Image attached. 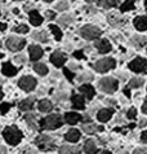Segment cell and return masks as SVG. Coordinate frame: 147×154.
Listing matches in <instances>:
<instances>
[{
  "label": "cell",
  "mask_w": 147,
  "mask_h": 154,
  "mask_svg": "<svg viewBox=\"0 0 147 154\" xmlns=\"http://www.w3.org/2000/svg\"><path fill=\"white\" fill-rule=\"evenodd\" d=\"M3 136L9 145H17L22 139V132L16 126H9L3 131Z\"/></svg>",
  "instance_id": "1"
},
{
  "label": "cell",
  "mask_w": 147,
  "mask_h": 154,
  "mask_svg": "<svg viewBox=\"0 0 147 154\" xmlns=\"http://www.w3.org/2000/svg\"><path fill=\"white\" fill-rule=\"evenodd\" d=\"M63 123V119L61 115L58 114H52V115H48L46 118L41 119L40 121V126L43 130H56V128L61 127Z\"/></svg>",
  "instance_id": "2"
},
{
  "label": "cell",
  "mask_w": 147,
  "mask_h": 154,
  "mask_svg": "<svg viewBox=\"0 0 147 154\" xmlns=\"http://www.w3.org/2000/svg\"><path fill=\"white\" fill-rule=\"evenodd\" d=\"M80 35L86 40H93L101 35V30L92 25H86V26L80 29Z\"/></svg>",
  "instance_id": "3"
},
{
  "label": "cell",
  "mask_w": 147,
  "mask_h": 154,
  "mask_svg": "<svg viewBox=\"0 0 147 154\" xmlns=\"http://www.w3.org/2000/svg\"><path fill=\"white\" fill-rule=\"evenodd\" d=\"M99 88L102 92L114 93L118 89V80H115L114 78H103L99 80Z\"/></svg>",
  "instance_id": "4"
},
{
  "label": "cell",
  "mask_w": 147,
  "mask_h": 154,
  "mask_svg": "<svg viewBox=\"0 0 147 154\" xmlns=\"http://www.w3.org/2000/svg\"><path fill=\"white\" fill-rule=\"evenodd\" d=\"M35 143H36L38 146L40 148L41 150H44V152H50V150H53V149L56 148L53 140H52V137H49L48 135H40L36 139Z\"/></svg>",
  "instance_id": "5"
},
{
  "label": "cell",
  "mask_w": 147,
  "mask_h": 154,
  "mask_svg": "<svg viewBox=\"0 0 147 154\" xmlns=\"http://www.w3.org/2000/svg\"><path fill=\"white\" fill-rule=\"evenodd\" d=\"M115 65H116V62L114 58H102L94 65V69L98 72H106L111 70L112 67H115Z\"/></svg>",
  "instance_id": "6"
},
{
  "label": "cell",
  "mask_w": 147,
  "mask_h": 154,
  "mask_svg": "<svg viewBox=\"0 0 147 154\" xmlns=\"http://www.w3.org/2000/svg\"><path fill=\"white\" fill-rule=\"evenodd\" d=\"M128 67L132 71H136V72H145V71H147V60L138 57L136 60H133V61L129 63Z\"/></svg>",
  "instance_id": "7"
},
{
  "label": "cell",
  "mask_w": 147,
  "mask_h": 154,
  "mask_svg": "<svg viewBox=\"0 0 147 154\" xmlns=\"http://www.w3.org/2000/svg\"><path fill=\"white\" fill-rule=\"evenodd\" d=\"M26 42L22 38H9L7 40V48L13 52H17V51H21L25 47Z\"/></svg>",
  "instance_id": "8"
},
{
  "label": "cell",
  "mask_w": 147,
  "mask_h": 154,
  "mask_svg": "<svg viewBox=\"0 0 147 154\" xmlns=\"http://www.w3.org/2000/svg\"><path fill=\"white\" fill-rule=\"evenodd\" d=\"M18 85L26 92L32 91V89L36 87V79L32 78V76H23V78L20 79Z\"/></svg>",
  "instance_id": "9"
},
{
  "label": "cell",
  "mask_w": 147,
  "mask_h": 154,
  "mask_svg": "<svg viewBox=\"0 0 147 154\" xmlns=\"http://www.w3.org/2000/svg\"><path fill=\"white\" fill-rule=\"evenodd\" d=\"M67 61V57H66V54L62 53V52H54L53 54L50 56V62L53 63L54 66H57V67H61L63 66V63Z\"/></svg>",
  "instance_id": "10"
},
{
  "label": "cell",
  "mask_w": 147,
  "mask_h": 154,
  "mask_svg": "<svg viewBox=\"0 0 147 154\" xmlns=\"http://www.w3.org/2000/svg\"><path fill=\"white\" fill-rule=\"evenodd\" d=\"M28 52H30V58H31V61H38V60L43 56V49L38 45H30Z\"/></svg>",
  "instance_id": "11"
},
{
  "label": "cell",
  "mask_w": 147,
  "mask_h": 154,
  "mask_svg": "<svg viewBox=\"0 0 147 154\" xmlns=\"http://www.w3.org/2000/svg\"><path fill=\"white\" fill-rule=\"evenodd\" d=\"M96 47H97L98 52H101V53H109L111 51V44L109 43V40H106V39L97 40L96 42Z\"/></svg>",
  "instance_id": "12"
},
{
  "label": "cell",
  "mask_w": 147,
  "mask_h": 154,
  "mask_svg": "<svg viewBox=\"0 0 147 154\" xmlns=\"http://www.w3.org/2000/svg\"><path fill=\"white\" fill-rule=\"evenodd\" d=\"M134 26L137 30H140V31H145L147 30V17L145 16H140L137 17L134 20Z\"/></svg>",
  "instance_id": "13"
},
{
  "label": "cell",
  "mask_w": 147,
  "mask_h": 154,
  "mask_svg": "<svg viewBox=\"0 0 147 154\" xmlns=\"http://www.w3.org/2000/svg\"><path fill=\"white\" fill-rule=\"evenodd\" d=\"M81 150L79 146H68V145H63L59 148V154H80Z\"/></svg>",
  "instance_id": "14"
},
{
  "label": "cell",
  "mask_w": 147,
  "mask_h": 154,
  "mask_svg": "<svg viewBox=\"0 0 147 154\" xmlns=\"http://www.w3.org/2000/svg\"><path fill=\"white\" fill-rule=\"evenodd\" d=\"M64 121H66L68 125H76L77 122L81 121V117L77 113H66V115H64Z\"/></svg>",
  "instance_id": "15"
},
{
  "label": "cell",
  "mask_w": 147,
  "mask_h": 154,
  "mask_svg": "<svg viewBox=\"0 0 147 154\" xmlns=\"http://www.w3.org/2000/svg\"><path fill=\"white\" fill-rule=\"evenodd\" d=\"M3 74L7 76H13L17 74V67H14L10 62H5L3 65Z\"/></svg>",
  "instance_id": "16"
},
{
  "label": "cell",
  "mask_w": 147,
  "mask_h": 154,
  "mask_svg": "<svg viewBox=\"0 0 147 154\" xmlns=\"http://www.w3.org/2000/svg\"><path fill=\"white\" fill-rule=\"evenodd\" d=\"M112 114H114V110L112 109H102L101 112L98 113V119L101 122H107L109 119H111Z\"/></svg>",
  "instance_id": "17"
},
{
  "label": "cell",
  "mask_w": 147,
  "mask_h": 154,
  "mask_svg": "<svg viewBox=\"0 0 147 154\" xmlns=\"http://www.w3.org/2000/svg\"><path fill=\"white\" fill-rule=\"evenodd\" d=\"M30 22H31L34 26H39V25H41V22H43V17L39 14V12L32 11V12H30Z\"/></svg>",
  "instance_id": "18"
},
{
  "label": "cell",
  "mask_w": 147,
  "mask_h": 154,
  "mask_svg": "<svg viewBox=\"0 0 147 154\" xmlns=\"http://www.w3.org/2000/svg\"><path fill=\"white\" fill-rule=\"evenodd\" d=\"M84 105H85V102H84V97H81L79 95H74L72 96V106L75 109H84Z\"/></svg>",
  "instance_id": "19"
},
{
  "label": "cell",
  "mask_w": 147,
  "mask_h": 154,
  "mask_svg": "<svg viewBox=\"0 0 147 154\" xmlns=\"http://www.w3.org/2000/svg\"><path fill=\"white\" fill-rule=\"evenodd\" d=\"M109 21H110L111 25H114V26H123V25L127 22L125 18H122V17H119L116 14H109Z\"/></svg>",
  "instance_id": "20"
},
{
  "label": "cell",
  "mask_w": 147,
  "mask_h": 154,
  "mask_svg": "<svg viewBox=\"0 0 147 154\" xmlns=\"http://www.w3.org/2000/svg\"><path fill=\"white\" fill-rule=\"evenodd\" d=\"M64 139L67 141H70V143H76L80 139V132L77 130H70L66 134V136H64Z\"/></svg>",
  "instance_id": "21"
},
{
  "label": "cell",
  "mask_w": 147,
  "mask_h": 154,
  "mask_svg": "<svg viewBox=\"0 0 147 154\" xmlns=\"http://www.w3.org/2000/svg\"><path fill=\"white\" fill-rule=\"evenodd\" d=\"M79 89H80L81 93H84V95L86 96V98H89V100L94 96V88L92 87V85H89V84H83Z\"/></svg>",
  "instance_id": "22"
},
{
  "label": "cell",
  "mask_w": 147,
  "mask_h": 154,
  "mask_svg": "<svg viewBox=\"0 0 147 154\" xmlns=\"http://www.w3.org/2000/svg\"><path fill=\"white\" fill-rule=\"evenodd\" d=\"M84 150L86 154H96L97 153V146L92 140H86L84 144Z\"/></svg>",
  "instance_id": "23"
},
{
  "label": "cell",
  "mask_w": 147,
  "mask_h": 154,
  "mask_svg": "<svg viewBox=\"0 0 147 154\" xmlns=\"http://www.w3.org/2000/svg\"><path fill=\"white\" fill-rule=\"evenodd\" d=\"M32 106H34L32 97H28V98H26V100H23L22 102H20V109L22 110V112H27V110L32 109Z\"/></svg>",
  "instance_id": "24"
},
{
  "label": "cell",
  "mask_w": 147,
  "mask_h": 154,
  "mask_svg": "<svg viewBox=\"0 0 147 154\" xmlns=\"http://www.w3.org/2000/svg\"><path fill=\"white\" fill-rule=\"evenodd\" d=\"M83 130H84L85 134L92 135V134H96V132L102 131L103 128L101 126H97V125H85V126H83Z\"/></svg>",
  "instance_id": "25"
},
{
  "label": "cell",
  "mask_w": 147,
  "mask_h": 154,
  "mask_svg": "<svg viewBox=\"0 0 147 154\" xmlns=\"http://www.w3.org/2000/svg\"><path fill=\"white\" fill-rule=\"evenodd\" d=\"M32 38L38 42H41V43H45V42H48V34H46V31H35L32 34Z\"/></svg>",
  "instance_id": "26"
},
{
  "label": "cell",
  "mask_w": 147,
  "mask_h": 154,
  "mask_svg": "<svg viewBox=\"0 0 147 154\" xmlns=\"http://www.w3.org/2000/svg\"><path fill=\"white\" fill-rule=\"evenodd\" d=\"M39 110L41 113H49L52 110V102L48 100H43L39 102Z\"/></svg>",
  "instance_id": "27"
},
{
  "label": "cell",
  "mask_w": 147,
  "mask_h": 154,
  "mask_svg": "<svg viewBox=\"0 0 147 154\" xmlns=\"http://www.w3.org/2000/svg\"><path fill=\"white\" fill-rule=\"evenodd\" d=\"M25 121H26V123H27V125L31 127V128L36 130V115L34 114V113L26 114V115H25Z\"/></svg>",
  "instance_id": "28"
},
{
  "label": "cell",
  "mask_w": 147,
  "mask_h": 154,
  "mask_svg": "<svg viewBox=\"0 0 147 154\" xmlns=\"http://www.w3.org/2000/svg\"><path fill=\"white\" fill-rule=\"evenodd\" d=\"M146 42H147V39H146L145 36H138V35H136L132 39V43L137 47V48H142V47L146 44Z\"/></svg>",
  "instance_id": "29"
},
{
  "label": "cell",
  "mask_w": 147,
  "mask_h": 154,
  "mask_svg": "<svg viewBox=\"0 0 147 154\" xmlns=\"http://www.w3.org/2000/svg\"><path fill=\"white\" fill-rule=\"evenodd\" d=\"M118 3H119V0H99V5L102 8H105V9L115 7Z\"/></svg>",
  "instance_id": "30"
},
{
  "label": "cell",
  "mask_w": 147,
  "mask_h": 154,
  "mask_svg": "<svg viewBox=\"0 0 147 154\" xmlns=\"http://www.w3.org/2000/svg\"><path fill=\"white\" fill-rule=\"evenodd\" d=\"M34 70H35L38 74H40V75L48 74V67H46L44 63H35V66H34Z\"/></svg>",
  "instance_id": "31"
},
{
  "label": "cell",
  "mask_w": 147,
  "mask_h": 154,
  "mask_svg": "<svg viewBox=\"0 0 147 154\" xmlns=\"http://www.w3.org/2000/svg\"><path fill=\"white\" fill-rule=\"evenodd\" d=\"M133 8H134V3H133V0H125L124 4L120 7V11L122 12H128V11H132Z\"/></svg>",
  "instance_id": "32"
},
{
  "label": "cell",
  "mask_w": 147,
  "mask_h": 154,
  "mask_svg": "<svg viewBox=\"0 0 147 154\" xmlns=\"http://www.w3.org/2000/svg\"><path fill=\"white\" fill-rule=\"evenodd\" d=\"M142 84H143V79L142 78H133L130 80V83H129V87L130 88H138V87H141Z\"/></svg>",
  "instance_id": "33"
},
{
  "label": "cell",
  "mask_w": 147,
  "mask_h": 154,
  "mask_svg": "<svg viewBox=\"0 0 147 154\" xmlns=\"http://www.w3.org/2000/svg\"><path fill=\"white\" fill-rule=\"evenodd\" d=\"M50 30H52V32H53V35L56 36V39L61 40V38H62V31L61 30H59L57 26H54V25H52L50 26Z\"/></svg>",
  "instance_id": "34"
},
{
  "label": "cell",
  "mask_w": 147,
  "mask_h": 154,
  "mask_svg": "<svg viewBox=\"0 0 147 154\" xmlns=\"http://www.w3.org/2000/svg\"><path fill=\"white\" fill-rule=\"evenodd\" d=\"M58 22L63 25V26H67V25H70L72 22V18H71V16H62L61 18L58 20Z\"/></svg>",
  "instance_id": "35"
},
{
  "label": "cell",
  "mask_w": 147,
  "mask_h": 154,
  "mask_svg": "<svg viewBox=\"0 0 147 154\" xmlns=\"http://www.w3.org/2000/svg\"><path fill=\"white\" fill-rule=\"evenodd\" d=\"M90 79H92V74H89V72H84V74H81L79 78H77L79 82H88Z\"/></svg>",
  "instance_id": "36"
},
{
  "label": "cell",
  "mask_w": 147,
  "mask_h": 154,
  "mask_svg": "<svg viewBox=\"0 0 147 154\" xmlns=\"http://www.w3.org/2000/svg\"><path fill=\"white\" fill-rule=\"evenodd\" d=\"M9 109H10V104H9V102H3V104L0 105V113H2V114H5Z\"/></svg>",
  "instance_id": "37"
},
{
  "label": "cell",
  "mask_w": 147,
  "mask_h": 154,
  "mask_svg": "<svg viewBox=\"0 0 147 154\" xmlns=\"http://www.w3.org/2000/svg\"><path fill=\"white\" fill-rule=\"evenodd\" d=\"M56 8H57V11H66L68 8V3L67 2H59L57 5H56Z\"/></svg>",
  "instance_id": "38"
},
{
  "label": "cell",
  "mask_w": 147,
  "mask_h": 154,
  "mask_svg": "<svg viewBox=\"0 0 147 154\" xmlns=\"http://www.w3.org/2000/svg\"><path fill=\"white\" fill-rule=\"evenodd\" d=\"M63 74L66 75V78H67L68 80H72V79H74V76H75V75H74V72L68 70L67 67H63Z\"/></svg>",
  "instance_id": "39"
},
{
  "label": "cell",
  "mask_w": 147,
  "mask_h": 154,
  "mask_svg": "<svg viewBox=\"0 0 147 154\" xmlns=\"http://www.w3.org/2000/svg\"><path fill=\"white\" fill-rule=\"evenodd\" d=\"M14 30H16L17 32H22V34H25V32H27V31H28V27L26 26V25H20V26H17Z\"/></svg>",
  "instance_id": "40"
},
{
  "label": "cell",
  "mask_w": 147,
  "mask_h": 154,
  "mask_svg": "<svg viewBox=\"0 0 147 154\" xmlns=\"http://www.w3.org/2000/svg\"><path fill=\"white\" fill-rule=\"evenodd\" d=\"M136 115H137V110H136L134 108H132V109L128 112V118H129V119H134Z\"/></svg>",
  "instance_id": "41"
},
{
  "label": "cell",
  "mask_w": 147,
  "mask_h": 154,
  "mask_svg": "<svg viewBox=\"0 0 147 154\" xmlns=\"http://www.w3.org/2000/svg\"><path fill=\"white\" fill-rule=\"evenodd\" d=\"M133 154H147V149H145V148H138V149H136V150L133 152Z\"/></svg>",
  "instance_id": "42"
},
{
  "label": "cell",
  "mask_w": 147,
  "mask_h": 154,
  "mask_svg": "<svg viewBox=\"0 0 147 154\" xmlns=\"http://www.w3.org/2000/svg\"><path fill=\"white\" fill-rule=\"evenodd\" d=\"M14 61L17 63H23L25 62V56H23V54H22V56H21V54H20V56H16L14 57Z\"/></svg>",
  "instance_id": "43"
},
{
  "label": "cell",
  "mask_w": 147,
  "mask_h": 154,
  "mask_svg": "<svg viewBox=\"0 0 147 154\" xmlns=\"http://www.w3.org/2000/svg\"><path fill=\"white\" fill-rule=\"evenodd\" d=\"M74 57L77 58V60H80V58H84V54L81 51H76V52H74Z\"/></svg>",
  "instance_id": "44"
},
{
  "label": "cell",
  "mask_w": 147,
  "mask_h": 154,
  "mask_svg": "<svg viewBox=\"0 0 147 154\" xmlns=\"http://www.w3.org/2000/svg\"><path fill=\"white\" fill-rule=\"evenodd\" d=\"M141 141L143 144H147V131H143L141 135Z\"/></svg>",
  "instance_id": "45"
},
{
  "label": "cell",
  "mask_w": 147,
  "mask_h": 154,
  "mask_svg": "<svg viewBox=\"0 0 147 154\" xmlns=\"http://www.w3.org/2000/svg\"><path fill=\"white\" fill-rule=\"evenodd\" d=\"M21 154H35V152L31 150L30 148H25L23 150H21Z\"/></svg>",
  "instance_id": "46"
},
{
  "label": "cell",
  "mask_w": 147,
  "mask_h": 154,
  "mask_svg": "<svg viewBox=\"0 0 147 154\" xmlns=\"http://www.w3.org/2000/svg\"><path fill=\"white\" fill-rule=\"evenodd\" d=\"M46 18H48V20H52V18H54V13H53V12H50V11H48V12H46Z\"/></svg>",
  "instance_id": "47"
},
{
  "label": "cell",
  "mask_w": 147,
  "mask_h": 154,
  "mask_svg": "<svg viewBox=\"0 0 147 154\" xmlns=\"http://www.w3.org/2000/svg\"><path fill=\"white\" fill-rule=\"evenodd\" d=\"M142 112H143L145 114H147V101L143 104V106H142Z\"/></svg>",
  "instance_id": "48"
},
{
  "label": "cell",
  "mask_w": 147,
  "mask_h": 154,
  "mask_svg": "<svg viewBox=\"0 0 147 154\" xmlns=\"http://www.w3.org/2000/svg\"><path fill=\"white\" fill-rule=\"evenodd\" d=\"M124 93L127 95V97H130V91H129V88H124Z\"/></svg>",
  "instance_id": "49"
},
{
  "label": "cell",
  "mask_w": 147,
  "mask_h": 154,
  "mask_svg": "<svg viewBox=\"0 0 147 154\" xmlns=\"http://www.w3.org/2000/svg\"><path fill=\"white\" fill-rule=\"evenodd\" d=\"M0 154H7V149L0 145Z\"/></svg>",
  "instance_id": "50"
},
{
  "label": "cell",
  "mask_w": 147,
  "mask_h": 154,
  "mask_svg": "<svg viewBox=\"0 0 147 154\" xmlns=\"http://www.w3.org/2000/svg\"><path fill=\"white\" fill-rule=\"evenodd\" d=\"M7 29V25L5 23H0V31H4Z\"/></svg>",
  "instance_id": "51"
},
{
  "label": "cell",
  "mask_w": 147,
  "mask_h": 154,
  "mask_svg": "<svg viewBox=\"0 0 147 154\" xmlns=\"http://www.w3.org/2000/svg\"><path fill=\"white\" fill-rule=\"evenodd\" d=\"M145 125H147V121H145V119H143V121H142V122H141V126H142V127H143Z\"/></svg>",
  "instance_id": "52"
},
{
  "label": "cell",
  "mask_w": 147,
  "mask_h": 154,
  "mask_svg": "<svg viewBox=\"0 0 147 154\" xmlns=\"http://www.w3.org/2000/svg\"><path fill=\"white\" fill-rule=\"evenodd\" d=\"M101 154H111V153H110V152H107V150H103Z\"/></svg>",
  "instance_id": "53"
},
{
  "label": "cell",
  "mask_w": 147,
  "mask_h": 154,
  "mask_svg": "<svg viewBox=\"0 0 147 154\" xmlns=\"http://www.w3.org/2000/svg\"><path fill=\"white\" fill-rule=\"evenodd\" d=\"M3 96H4V95H3V91H2V89H0V100H2V98H3Z\"/></svg>",
  "instance_id": "54"
},
{
  "label": "cell",
  "mask_w": 147,
  "mask_h": 154,
  "mask_svg": "<svg viewBox=\"0 0 147 154\" xmlns=\"http://www.w3.org/2000/svg\"><path fill=\"white\" fill-rule=\"evenodd\" d=\"M145 7H146V9H147V0H146V2H145Z\"/></svg>",
  "instance_id": "55"
},
{
  "label": "cell",
  "mask_w": 147,
  "mask_h": 154,
  "mask_svg": "<svg viewBox=\"0 0 147 154\" xmlns=\"http://www.w3.org/2000/svg\"><path fill=\"white\" fill-rule=\"evenodd\" d=\"M44 2H48L49 3V2H53V0H44Z\"/></svg>",
  "instance_id": "56"
},
{
  "label": "cell",
  "mask_w": 147,
  "mask_h": 154,
  "mask_svg": "<svg viewBox=\"0 0 147 154\" xmlns=\"http://www.w3.org/2000/svg\"><path fill=\"white\" fill-rule=\"evenodd\" d=\"M86 2H94V0H86Z\"/></svg>",
  "instance_id": "57"
},
{
  "label": "cell",
  "mask_w": 147,
  "mask_h": 154,
  "mask_svg": "<svg viewBox=\"0 0 147 154\" xmlns=\"http://www.w3.org/2000/svg\"><path fill=\"white\" fill-rule=\"evenodd\" d=\"M0 47H2V42H0Z\"/></svg>",
  "instance_id": "58"
},
{
  "label": "cell",
  "mask_w": 147,
  "mask_h": 154,
  "mask_svg": "<svg viewBox=\"0 0 147 154\" xmlns=\"http://www.w3.org/2000/svg\"><path fill=\"white\" fill-rule=\"evenodd\" d=\"M0 57H2V54H0Z\"/></svg>",
  "instance_id": "59"
},
{
  "label": "cell",
  "mask_w": 147,
  "mask_h": 154,
  "mask_svg": "<svg viewBox=\"0 0 147 154\" xmlns=\"http://www.w3.org/2000/svg\"><path fill=\"white\" fill-rule=\"evenodd\" d=\"M17 2H20V0H17Z\"/></svg>",
  "instance_id": "60"
}]
</instances>
